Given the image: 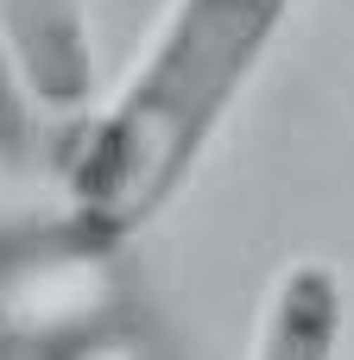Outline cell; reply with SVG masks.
<instances>
[{"label": "cell", "instance_id": "1", "mask_svg": "<svg viewBox=\"0 0 354 360\" xmlns=\"http://www.w3.org/2000/svg\"><path fill=\"white\" fill-rule=\"evenodd\" d=\"M285 19L291 0H171L120 89L70 139V228L114 253L158 221Z\"/></svg>", "mask_w": 354, "mask_h": 360}, {"label": "cell", "instance_id": "2", "mask_svg": "<svg viewBox=\"0 0 354 360\" xmlns=\"http://www.w3.org/2000/svg\"><path fill=\"white\" fill-rule=\"evenodd\" d=\"M0 38L13 51V70L32 101L44 108H82L95 95V57L82 0H0Z\"/></svg>", "mask_w": 354, "mask_h": 360}, {"label": "cell", "instance_id": "3", "mask_svg": "<svg viewBox=\"0 0 354 360\" xmlns=\"http://www.w3.org/2000/svg\"><path fill=\"white\" fill-rule=\"evenodd\" d=\"M348 329V291L329 259H285L260 297L247 360H336Z\"/></svg>", "mask_w": 354, "mask_h": 360}, {"label": "cell", "instance_id": "4", "mask_svg": "<svg viewBox=\"0 0 354 360\" xmlns=\"http://www.w3.org/2000/svg\"><path fill=\"white\" fill-rule=\"evenodd\" d=\"M63 360H158L139 335H127V329H101V335H89V342H76Z\"/></svg>", "mask_w": 354, "mask_h": 360}]
</instances>
